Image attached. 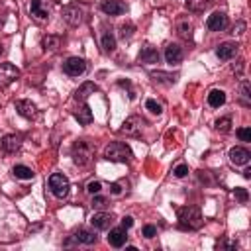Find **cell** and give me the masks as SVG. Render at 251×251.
<instances>
[{
  "instance_id": "7bdbcfd3",
  "label": "cell",
  "mask_w": 251,
  "mask_h": 251,
  "mask_svg": "<svg viewBox=\"0 0 251 251\" xmlns=\"http://www.w3.org/2000/svg\"><path fill=\"white\" fill-rule=\"evenodd\" d=\"M132 226H133V218H132V216H126V218H122V228L130 230Z\"/></svg>"
},
{
  "instance_id": "d6986e66",
  "label": "cell",
  "mask_w": 251,
  "mask_h": 251,
  "mask_svg": "<svg viewBox=\"0 0 251 251\" xmlns=\"http://www.w3.org/2000/svg\"><path fill=\"white\" fill-rule=\"evenodd\" d=\"M249 159H251V153L245 148H234V149H230V161L234 165H247Z\"/></svg>"
},
{
  "instance_id": "d590c367",
  "label": "cell",
  "mask_w": 251,
  "mask_h": 251,
  "mask_svg": "<svg viewBox=\"0 0 251 251\" xmlns=\"http://www.w3.org/2000/svg\"><path fill=\"white\" fill-rule=\"evenodd\" d=\"M237 137H239L241 141L249 143V141H251V130H249V128H239V130H237Z\"/></svg>"
},
{
  "instance_id": "b9f144b4",
  "label": "cell",
  "mask_w": 251,
  "mask_h": 251,
  "mask_svg": "<svg viewBox=\"0 0 251 251\" xmlns=\"http://www.w3.org/2000/svg\"><path fill=\"white\" fill-rule=\"evenodd\" d=\"M243 30H245V22H237V24L234 26V31H232V33H234V35H241Z\"/></svg>"
},
{
  "instance_id": "7c38bea8",
  "label": "cell",
  "mask_w": 251,
  "mask_h": 251,
  "mask_svg": "<svg viewBox=\"0 0 251 251\" xmlns=\"http://www.w3.org/2000/svg\"><path fill=\"white\" fill-rule=\"evenodd\" d=\"M16 110L22 118H28V120H33L38 118V108H35V104L31 100H18L16 102Z\"/></svg>"
},
{
  "instance_id": "6da1fadb",
  "label": "cell",
  "mask_w": 251,
  "mask_h": 251,
  "mask_svg": "<svg viewBox=\"0 0 251 251\" xmlns=\"http://www.w3.org/2000/svg\"><path fill=\"white\" fill-rule=\"evenodd\" d=\"M202 214L196 206L178 208V228L181 230H200L202 228Z\"/></svg>"
},
{
  "instance_id": "8d00e7d4",
  "label": "cell",
  "mask_w": 251,
  "mask_h": 251,
  "mask_svg": "<svg viewBox=\"0 0 251 251\" xmlns=\"http://www.w3.org/2000/svg\"><path fill=\"white\" fill-rule=\"evenodd\" d=\"M87 191H89L90 194H98V192L102 191V183H100V181H90V183L87 185Z\"/></svg>"
},
{
  "instance_id": "8fae6325",
  "label": "cell",
  "mask_w": 251,
  "mask_h": 251,
  "mask_svg": "<svg viewBox=\"0 0 251 251\" xmlns=\"http://www.w3.org/2000/svg\"><path fill=\"white\" fill-rule=\"evenodd\" d=\"M226 26H228V16L224 12H214L206 20V28L210 31H222V30H226Z\"/></svg>"
},
{
  "instance_id": "2e32d148",
  "label": "cell",
  "mask_w": 251,
  "mask_h": 251,
  "mask_svg": "<svg viewBox=\"0 0 251 251\" xmlns=\"http://www.w3.org/2000/svg\"><path fill=\"white\" fill-rule=\"evenodd\" d=\"M22 148V135L18 133H8L2 137V149L6 153H16Z\"/></svg>"
},
{
  "instance_id": "ee69618b",
  "label": "cell",
  "mask_w": 251,
  "mask_h": 251,
  "mask_svg": "<svg viewBox=\"0 0 251 251\" xmlns=\"http://www.w3.org/2000/svg\"><path fill=\"white\" fill-rule=\"evenodd\" d=\"M243 178H251V169H245V171H243Z\"/></svg>"
},
{
  "instance_id": "4dcf8cb0",
  "label": "cell",
  "mask_w": 251,
  "mask_h": 251,
  "mask_svg": "<svg viewBox=\"0 0 251 251\" xmlns=\"http://www.w3.org/2000/svg\"><path fill=\"white\" fill-rule=\"evenodd\" d=\"M210 6V0H187V8L191 12H204Z\"/></svg>"
},
{
  "instance_id": "74e56055",
  "label": "cell",
  "mask_w": 251,
  "mask_h": 251,
  "mask_svg": "<svg viewBox=\"0 0 251 251\" xmlns=\"http://www.w3.org/2000/svg\"><path fill=\"white\" fill-rule=\"evenodd\" d=\"M106 204H108V200H106L104 196H98V194H94V198H92V206H94V208H104Z\"/></svg>"
},
{
  "instance_id": "5b68a950",
  "label": "cell",
  "mask_w": 251,
  "mask_h": 251,
  "mask_svg": "<svg viewBox=\"0 0 251 251\" xmlns=\"http://www.w3.org/2000/svg\"><path fill=\"white\" fill-rule=\"evenodd\" d=\"M63 20H65L69 26H73V28L81 26L83 20H85V8H83L81 4H67V6L63 8Z\"/></svg>"
},
{
  "instance_id": "f546056e",
  "label": "cell",
  "mask_w": 251,
  "mask_h": 251,
  "mask_svg": "<svg viewBox=\"0 0 251 251\" xmlns=\"http://www.w3.org/2000/svg\"><path fill=\"white\" fill-rule=\"evenodd\" d=\"M133 31H135V26L132 24V22H126V24H122L120 26V40L122 42H130L132 38H133Z\"/></svg>"
},
{
  "instance_id": "f35d334b",
  "label": "cell",
  "mask_w": 251,
  "mask_h": 251,
  "mask_svg": "<svg viewBox=\"0 0 251 251\" xmlns=\"http://www.w3.org/2000/svg\"><path fill=\"white\" fill-rule=\"evenodd\" d=\"M110 192H112L114 196L124 194V187H122V183H112V185H110Z\"/></svg>"
},
{
  "instance_id": "ac0fdd59",
  "label": "cell",
  "mask_w": 251,
  "mask_h": 251,
  "mask_svg": "<svg viewBox=\"0 0 251 251\" xmlns=\"http://www.w3.org/2000/svg\"><path fill=\"white\" fill-rule=\"evenodd\" d=\"M137 59H139V63H146V65L159 63V51L155 47H151V45H146V47H141Z\"/></svg>"
},
{
  "instance_id": "603a6c76",
  "label": "cell",
  "mask_w": 251,
  "mask_h": 251,
  "mask_svg": "<svg viewBox=\"0 0 251 251\" xmlns=\"http://www.w3.org/2000/svg\"><path fill=\"white\" fill-rule=\"evenodd\" d=\"M75 118L81 126H89L92 122V112H90V106L89 104H83L79 110H75Z\"/></svg>"
},
{
  "instance_id": "7a4b0ae2",
  "label": "cell",
  "mask_w": 251,
  "mask_h": 251,
  "mask_svg": "<svg viewBox=\"0 0 251 251\" xmlns=\"http://www.w3.org/2000/svg\"><path fill=\"white\" fill-rule=\"evenodd\" d=\"M71 157H73V163L79 167H87L90 165L92 157H94V146L89 143L87 139H79L73 143V149H71Z\"/></svg>"
},
{
  "instance_id": "8992f818",
  "label": "cell",
  "mask_w": 251,
  "mask_h": 251,
  "mask_svg": "<svg viewBox=\"0 0 251 251\" xmlns=\"http://www.w3.org/2000/svg\"><path fill=\"white\" fill-rule=\"evenodd\" d=\"M20 77V69L12 63H0V87H10Z\"/></svg>"
},
{
  "instance_id": "f1b7e54d",
  "label": "cell",
  "mask_w": 251,
  "mask_h": 251,
  "mask_svg": "<svg viewBox=\"0 0 251 251\" xmlns=\"http://www.w3.org/2000/svg\"><path fill=\"white\" fill-rule=\"evenodd\" d=\"M12 173H14L16 178H22V181H30V178H33V171L30 167H26V165H16L12 169Z\"/></svg>"
},
{
  "instance_id": "484cf974",
  "label": "cell",
  "mask_w": 251,
  "mask_h": 251,
  "mask_svg": "<svg viewBox=\"0 0 251 251\" xmlns=\"http://www.w3.org/2000/svg\"><path fill=\"white\" fill-rule=\"evenodd\" d=\"M61 42H63L61 35H45V38L42 40V45L47 51H57L61 47Z\"/></svg>"
},
{
  "instance_id": "9c48e42d",
  "label": "cell",
  "mask_w": 251,
  "mask_h": 251,
  "mask_svg": "<svg viewBox=\"0 0 251 251\" xmlns=\"http://www.w3.org/2000/svg\"><path fill=\"white\" fill-rule=\"evenodd\" d=\"M100 10L106 16H120L128 10V6L122 2V0H102L100 2Z\"/></svg>"
},
{
  "instance_id": "4316f807",
  "label": "cell",
  "mask_w": 251,
  "mask_h": 251,
  "mask_svg": "<svg viewBox=\"0 0 251 251\" xmlns=\"http://www.w3.org/2000/svg\"><path fill=\"white\" fill-rule=\"evenodd\" d=\"M96 90H98V87H96L94 83H85V85L75 92V98H77V100H87V98H89L90 94H94Z\"/></svg>"
},
{
  "instance_id": "ffe728a7",
  "label": "cell",
  "mask_w": 251,
  "mask_h": 251,
  "mask_svg": "<svg viewBox=\"0 0 251 251\" xmlns=\"http://www.w3.org/2000/svg\"><path fill=\"white\" fill-rule=\"evenodd\" d=\"M126 241H128V234H126V228H114V230H110V236H108V243L112 245V247H122V245H126Z\"/></svg>"
},
{
  "instance_id": "ba28073f",
  "label": "cell",
  "mask_w": 251,
  "mask_h": 251,
  "mask_svg": "<svg viewBox=\"0 0 251 251\" xmlns=\"http://www.w3.org/2000/svg\"><path fill=\"white\" fill-rule=\"evenodd\" d=\"M30 14L38 24H45L49 22V10L44 6V0H31L30 4Z\"/></svg>"
},
{
  "instance_id": "cb8c5ba5",
  "label": "cell",
  "mask_w": 251,
  "mask_h": 251,
  "mask_svg": "<svg viewBox=\"0 0 251 251\" xmlns=\"http://www.w3.org/2000/svg\"><path fill=\"white\" fill-rule=\"evenodd\" d=\"M177 31H178V35H181L183 40L191 42V40H192V31H194V28H192V24H191L189 20H181V22L177 24Z\"/></svg>"
},
{
  "instance_id": "f6af8a7d",
  "label": "cell",
  "mask_w": 251,
  "mask_h": 251,
  "mask_svg": "<svg viewBox=\"0 0 251 251\" xmlns=\"http://www.w3.org/2000/svg\"><path fill=\"white\" fill-rule=\"evenodd\" d=\"M2 55H4V47H2V45H0V57H2Z\"/></svg>"
},
{
  "instance_id": "e0dca14e",
  "label": "cell",
  "mask_w": 251,
  "mask_h": 251,
  "mask_svg": "<svg viewBox=\"0 0 251 251\" xmlns=\"http://www.w3.org/2000/svg\"><path fill=\"white\" fill-rule=\"evenodd\" d=\"M149 77H151L157 85H165V87L175 85V83H177V79H178V75H177V73H165V71H151Z\"/></svg>"
},
{
  "instance_id": "1f68e13d",
  "label": "cell",
  "mask_w": 251,
  "mask_h": 251,
  "mask_svg": "<svg viewBox=\"0 0 251 251\" xmlns=\"http://www.w3.org/2000/svg\"><path fill=\"white\" fill-rule=\"evenodd\" d=\"M146 108H148L151 114H157V116L163 114V106H161V102H157V100H153V98H148V100H146Z\"/></svg>"
},
{
  "instance_id": "e575fe53",
  "label": "cell",
  "mask_w": 251,
  "mask_h": 251,
  "mask_svg": "<svg viewBox=\"0 0 251 251\" xmlns=\"http://www.w3.org/2000/svg\"><path fill=\"white\" fill-rule=\"evenodd\" d=\"M143 237H148V239H151V237H155L157 236V228L153 226V224H148V226H143Z\"/></svg>"
},
{
  "instance_id": "44dd1931",
  "label": "cell",
  "mask_w": 251,
  "mask_h": 251,
  "mask_svg": "<svg viewBox=\"0 0 251 251\" xmlns=\"http://www.w3.org/2000/svg\"><path fill=\"white\" fill-rule=\"evenodd\" d=\"M114 49H116V38H114V33H112V30L104 28V31H102V51H104V53H114Z\"/></svg>"
},
{
  "instance_id": "ab89813d",
  "label": "cell",
  "mask_w": 251,
  "mask_h": 251,
  "mask_svg": "<svg viewBox=\"0 0 251 251\" xmlns=\"http://www.w3.org/2000/svg\"><path fill=\"white\" fill-rule=\"evenodd\" d=\"M243 67H245V61H243V59H239L237 63H234V67H232V71H234V73H236V75L239 77V75L243 73Z\"/></svg>"
},
{
  "instance_id": "5bb4252c",
  "label": "cell",
  "mask_w": 251,
  "mask_h": 251,
  "mask_svg": "<svg viewBox=\"0 0 251 251\" xmlns=\"http://www.w3.org/2000/svg\"><path fill=\"white\" fill-rule=\"evenodd\" d=\"M183 47L178 45V44H169L165 47V61L169 65H177V63H181L183 61Z\"/></svg>"
},
{
  "instance_id": "836d02e7",
  "label": "cell",
  "mask_w": 251,
  "mask_h": 251,
  "mask_svg": "<svg viewBox=\"0 0 251 251\" xmlns=\"http://www.w3.org/2000/svg\"><path fill=\"white\" fill-rule=\"evenodd\" d=\"M173 175H175L177 178H183V177H187V175H189V165H185V163H178V165L175 167Z\"/></svg>"
},
{
  "instance_id": "d4e9b609",
  "label": "cell",
  "mask_w": 251,
  "mask_h": 251,
  "mask_svg": "<svg viewBox=\"0 0 251 251\" xmlns=\"http://www.w3.org/2000/svg\"><path fill=\"white\" fill-rule=\"evenodd\" d=\"M75 239H77L79 243L92 245V243H96V241H98V236H96L94 232H90V230H79V232L75 234Z\"/></svg>"
},
{
  "instance_id": "7402d4cb",
  "label": "cell",
  "mask_w": 251,
  "mask_h": 251,
  "mask_svg": "<svg viewBox=\"0 0 251 251\" xmlns=\"http://www.w3.org/2000/svg\"><path fill=\"white\" fill-rule=\"evenodd\" d=\"M208 104L212 106V108H220V106H224V104H226V92L220 90V89L210 90V94H208Z\"/></svg>"
},
{
  "instance_id": "83f0119b",
  "label": "cell",
  "mask_w": 251,
  "mask_h": 251,
  "mask_svg": "<svg viewBox=\"0 0 251 251\" xmlns=\"http://www.w3.org/2000/svg\"><path fill=\"white\" fill-rule=\"evenodd\" d=\"M239 100L243 106H251V85L249 81H243L239 85Z\"/></svg>"
},
{
  "instance_id": "60d3db41",
  "label": "cell",
  "mask_w": 251,
  "mask_h": 251,
  "mask_svg": "<svg viewBox=\"0 0 251 251\" xmlns=\"http://www.w3.org/2000/svg\"><path fill=\"white\" fill-rule=\"evenodd\" d=\"M236 198L239 202H247V191L245 189H236Z\"/></svg>"
},
{
  "instance_id": "3957f363",
  "label": "cell",
  "mask_w": 251,
  "mask_h": 251,
  "mask_svg": "<svg viewBox=\"0 0 251 251\" xmlns=\"http://www.w3.org/2000/svg\"><path fill=\"white\" fill-rule=\"evenodd\" d=\"M132 157H133V153H132L130 146H126L122 141H114L104 149V159H108L112 163H128Z\"/></svg>"
},
{
  "instance_id": "30bf717a",
  "label": "cell",
  "mask_w": 251,
  "mask_h": 251,
  "mask_svg": "<svg viewBox=\"0 0 251 251\" xmlns=\"http://www.w3.org/2000/svg\"><path fill=\"white\" fill-rule=\"evenodd\" d=\"M143 126H146V122H143L139 116H130V118H126V122L122 124L120 133H126V135H139Z\"/></svg>"
},
{
  "instance_id": "9a60e30c",
  "label": "cell",
  "mask_w": 251,
  "mask_h": 251,
  "mask_svg": "<svg viewBox=\"0 0 251 251\" xmlns=\"http://www.w3.org/2000/svg\"><path fill=\"white\" fill-rule=\"evenodd\" d=\"M237 51H239V45H237V44L226 42V44L218 45L216 55H218V59H222V61H230V59H234V57L237 55Z\"/></svg>"
},
{
  "instance_id": "277c9868",
  "label": "cell",
  "mask_w": 251,
  "mask_h": 251,
  "mask_svg": "<svg viewBox=\"0 0 251 251\" xmlns=\"http://www.w3.org/2000/svg\"><path fill=\"white\" fill-rule=\"evenodd\" d=\"M69 189H71V183L69 178L61 173H53L49 177V191L57 196V198H65L69 194Z\"/></svg>"
},
{
  "instance_id": "52a82bcc",
  "label": "cell",
  "mask_w": 251,
  "mask_h": 251,
  "mask_svg": "<svg viewBox=\"0 0 251 251\" xmlns=\"http://www.w3.org/2000/svg\"><path fill=\"white\" fill-rule=\"evenodd\" d=\"M63 71L69 77H79L87 71V61L83 57H69L63 63Z\"/></svg>"
},
{
  "instance_id": "d6a6232c",
  "label": "cell",
  "mask_w": 251,
  "mask_h": 251,
  "mask_svg": "<svg viewBox=\"0 0 251 251\" xmlns=\"http://www.w3.org/2000/svg\"><path fill=\"white\" fill-rule=\"evenodd\" d=\"M216 130H218V132H222V133H228V132L232 130V118H230V116H226V118L216 120Z\"/></svg>"
},
{
  "instance_id": "4fadbf2b",
  "label": "cell",
  "mask_w": 251,
  "mask_h": 251,
  "mask_svg": "<svg viewBox=\"0 0 251 251\" xmlns=\"http://www.w3.org/2000/svg\"><path fill=\"white\" fill-rule=\"evenodd\" d=\"M112 222H114V216H112V214H108V212H98V214H94V216L90 218V224L96 230H110Z\"/></svg>"
}]
</instances>
